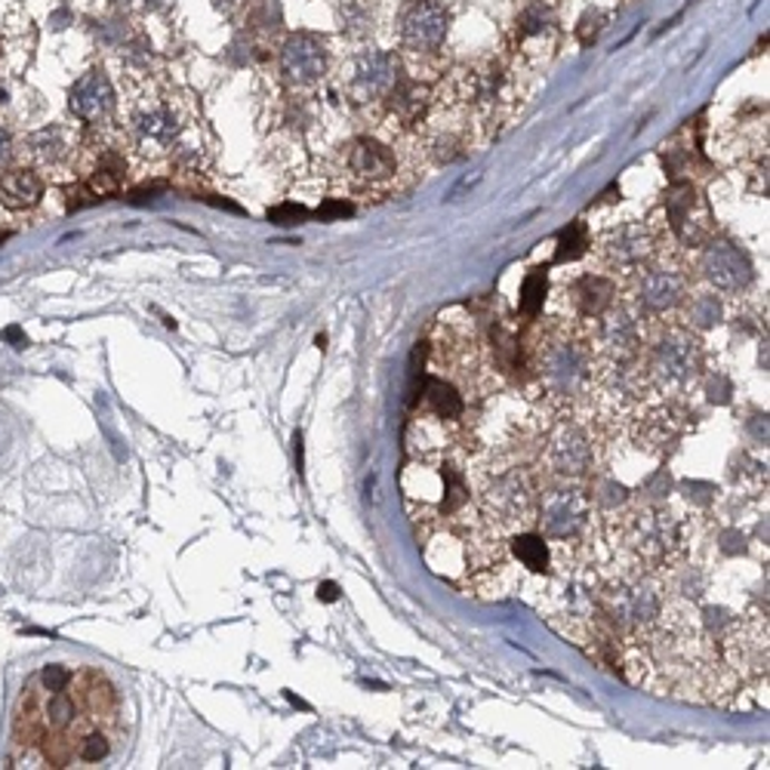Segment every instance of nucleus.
I'll use <instances>...</instances> for the list:
<instances>
[{
	"label": "nucleus",
	"instance_id": "nucleus-25",
	"mask_svg": "<svg viewBox=\"0 0 770 770\" xmlns=\"http://www.w3.org/2000/svg\"><path fill=\"white\" fill-rule=\"evenodd\" d=\"M681 321L688 326H712L721 321V302L715 293H691L681 302Z\"/></svg>",
	"mask_w": 770,
	"mask_h": 770
},
{
	"label": "nucleus",
	"instance_id": "nucleus-6",
	"mask_svg": "<svg viewBox=\"0 0 770 770\" xmlns=\"http://www.w3.org/2000/svg\"><path fill=\"white\" fill-rule=\"evenodd\" d=\"M130 130L143 155H170L173 148H179L185 136L183 108L170 96H148L133 108Z\"/></svg>",
	"mask_w": 770,
	"mask_h": 770
},
{
	"label": "nucleus",
	"instance_id": "nucleus-28",
	"mask_svg": "<svg viewBox=\"0 0 770 770\" xmlns=\"http://www.w3.org/2000/svg\"><path fill=\"white\" fill-rule=\"evenodd\" d=\"M71 679H75V672L66 666H47L38 675L43 691H66V688H71Z\"/></svg>",
	"mask_w": 770,
	"mask_h": 770
},
{
	"label": "nucleus",
	"instance_id": "nucleus-14",
	"mask_svg": "<svg viewBox=\"0 0 770 770\" xmlns=\"http://www.w3.org/2000/svg\"><path fill=\"white\" fill-rule=\"evenodd\" d=\"M398 87V59L392 52L367 50L354 59L349 96L354 103H377Z\"/></svg>",
	"mask_w": 770,
	"mask_h": 770
},
{
	"label": "nucleus",
	"instance_id": "nucleus-20",
	"mask_svg": "<svg viewBox=\"0 0 770 770\" xmlns=\"http://www.w3.org/2000/svg\"><path fill=\"white\" fill-rule=\"evenodd\" d=\"M43 197V179L35 167H13L0 173V204L7 209H31L38 207Z\"/></svg>",
	"mask_w": 770,
	"mask_h": 770
},
{
	"label": "nucleus",
	"instance_id": "nucleus-11",
	"mask_svg": "<svg viewBox=\"0 0 770 770\" xmlns=\"http://www.w3.org/2000/svg\"><path fill=\"white\" fill-rule=\"evenodd\" d=\"M728 666L749 684H768V620L752 616L728 632L724 639Z\"/></svg>",
	"mask_w": 770,
	"mask_h": 770
},
{
	"label": "nucleus",
	"instance_id": "nucleus-3",
	"mask_svg": "<svg viewBox=\"0 0 770 770\" xmlns=\"http://www.w3.org/2000/svg\"><path fill=\"white\" fill-rule=\"evenodd\" d=\"M639 373L644 392L660 401H681L705 377V352L696 330L684 321L644 324L639 349Z\"/></svg>",
	"mask_w": 770,
	"mask_h": 770
},
{
	"label": "nucleus",
	"instance_id": "nucleus-18",
	"mask_svg": "<svg viewBox=\"0 0 770 770\" xmlns=\"http://www.w3.org/2000/svg\"><path fill=\"white\" fill-rule=\"evenodd\" d=\"M571 302H574V321H595L616 302V281L607 274H583L571 287Z\"/></svg>",
	"mask_w": 770,
	"mask_h": 770
},
{
	"label": "nucleus",
	"instance_id": "nucleus-21",
	"mask_svg": "<svg viewBox=\"0 0 770 770\" xmlns=\"http://www.w3.org/2000/svg\"><path fill=\"white\" fill-rule=\"evenodd\" d=\"M509 555L522 564L527 574L552 576V567H555L552 546H548L546 536L539 534V530H534V527H527V530H518V534L509 536Z\"/></svg>",
	"mask_w": 770,
	"mask_h": 770
},
{
	"label": "nucleus",
	"instance_id": "nucleus-23",
	"mask_svg": "<svg viewBox=\"0 0 770 770\" xmlns=\"http://www.w3.org/2000/svg\"><path fill=\"white\" fill-rule=\"evenodd\" d=\"M127 179V160L118 148H103L96 160H92L90 173H87V195L90 197H111L118 195Z\"/></svg>",
	"mask_w": 770,
	"mask_h": 770
},
{
	"label": "nucleus",
	"instance_id": "nucleus-19",
	"mask_svg": "<svg viewBox=\"0 0 770 770\" xmlns=\"http://www.w3.org/2000/svg\"><path fill=\"white\" fill-rule=\"evenodd\" d=\"M422 417L438 419L459 431L466 419V394H459L450 379H429L426 394H422Z\"/></svg>",
	"mask_w": 770,
	"mask_h": 770
},
{
	"label": "nucleus",
	"instance_id": "nucleus-15",
	"mask_svg": "<svg viewBox=\"0 0 770 770\" xmlns=\"http://www.w3.org/2000/svg\"><path fill=\"white\" fill-rule=\"evenodd\" d=\"M281 75L290 87H312L326 75V43L314 35H293L281 50Z\"/></svg>",
	"mask_w": 770,
	"mask_h": 770
},
{
	"label": "nucleus",
	"instance_id": "nucleus-32",
	"mask_svg": "<svg viewBox=\"0 0 770 770\" xmlns=\"http://www.w3.org/2000/svg\"><path fill=\"white\" fill-rule=\"evenodd\" d=\"M345 213H352L349 204H330L326 209H318V216H321V220H326V216H345Z\"/></svg>",
	"mask_w": 770,
	"mask_h": 770
},
{
	"label": "nucleus",
	"instance_id": "nucleus-29",
	"mask_svg": "<svg viewBox=\"0 0 770 770\" xmlns=\"http://www.w3.org/2000/svg\"><path fill=\"white\" fill-rule=\"evenodd\" d=\"M269 216H272L277 225H293V223H300L302 216H305V209L296 207V204H284V207H274Z\"/></svg>",
	"mask_w": 770,
	"mask_h": 770
},
{
	"label": "nucleus",
	"instance_id": "nucleus-33",
	"mask_svg": "<svg viewBox=\"0 0 770 770\" xmlns=\"http://www.w3.org/2000/svg\"><path fill=\"white\" fill-rule=\"evenodd\" d=\"M3 237H7V232H0V241H3Z\"/></svg>",
	"mask_w": 770,
	"mask_h": 770
},
{
	"label": "nucleus",
	"instance_id": "nucleus-12",
	"mask_svg": "<svg viewBox=\"0 0 770 770\" xmlns=\"http://www.w3.org/2000/svg\"><path fill=\"white\" fill-rule=\"evenodd\" d=\"M601 256L604 262L614 269V272L632 274L635 269H641L644 262H651L653 256H660L663 247H660V235L653 232L651 225H620L614 232L601 237Z\"/></svg>",
	"mask_w": 770,
	"mask_h": 770
},
{
	"label": "nucleus",
	"instance_id": "nucleus-31",
	"mask_svg": "<svg viewBox=\"0 0 770 770\" xmlns=\"http://www.w3.org/2000/svg\"><path fill=\"white\" fill-rule=\"evenodd\" d=\"M318 598L321 601L340 598V588H337V583H321V586H318Z\"/></svg>",
	"mask_w": 770,
	"mask_h": 770
},
{
	"label": "nucleus",
	"instance_id": "nucleus-27",
	"mask_svg": "<svg viewBox=\"0 0 770 770\" xmlns=\"http://www.w3.org/2000/svg\"><path fill=\"white\" fill-rule=\"evenodd\" d=\"M592 247V241H588V228L583 220H576L567 232H562V237H558V253H555V260L558 262H571V260H579L586 250Z\"/></svg>",
	"mask_w": 770,
	"mask_h": 770
},
{
	"label": "nucleus",
	"instance_id": "nucleus-7",
	"mask_svg": "<svg viewBox=\"0 0 770 770\" xmlns=\"http://www.w3.org/2000/svg\"><path fill=\"white\" fill-rule=\"evenodd\" d=\"M628 422H632V435L641 450H647L656 459L672 457L691 431V417L681 407V401L641 405Z\"/></svg>",
	"mask_w": 770,
	"mask_h": 770
},
{
	"label": "nucleus",
	"instance_id": "nucleus-13",
	"mask_svg": "<svg viewBox=\"0 0 770 770\" xmlns=\"http://www.w3.org/2000/svg\"><path fill=\"white\" fill-rule=\"evenodd\" d=\"M115 105H118V99H115V87H111L108 75L99 71V68L80 75V78L75 80L71 92H68V108H71V115H75L80 124L99 127V130L111 124V118H115Z\"/></svg>",
	"mask_w": 770,
	"mask_h": 770
},
{
	"label": "nucleus",
	"instance_id": "nucleus-4",
	"mask_svg": "<svg viewBox=\"0 0 770 770\" xmlns=\"http://www.w3.org/2000/svg\"><path fill=\"white\" fill-rule=\"evenodd\" d=\"M475 509L503 536L534 527L536 503L543 494V471L506 457L499 466L484 462L469 471Z\"/></svg>",
	"mask_w": 770,
	"mask_h": 770
},
{
	"label": "nucleus",
	"instance_id": "nucleus-16",
	"mask_svg": "<svg viewBox=\"0 0 770 770\" xmlns=\"http://www.w3.org/2000/svg\"><path fill=\"white\" fill-rule=\"evenodd\" d=\"M703 274L705 281L719 293H743L752 281V265L740 250L724 241H709L703 250Z\"/></svg>",
	"mask_w": 770,
	"mask_h": 770
},
{
	"label": "nucleus",
	"instance_id": "nucleus-10",
	"mask_svg": "<svg viewBox=\"0 0 770 770\" xmlns=\"http://www.w3.org/2000/svg\"><path fill=\"white\" fill-rule=\"evenodd\" d=\"M342 170L352 188L377 195L394 183L398 164L392 152L377 139H352L342 148Z\"/></svg>",
	"mask_w": 770,
	"mask_h": 770
},
{
	"label": "nucleus",
	"instance_id": "nucleus-5",
	"mask_svg": "<svg viewBox=\"0 0 770 770\" xmlns=\"http://www.w3.org/2000/svg\"><path fill=\"white\" fill-rule=\"evenodd\" d=\"M611 422H604L595 413L567 410L539 435V466L543 478H564V481H583L598 469L601 457L607 450Z\"/></svg>",
	"mask_w": 770,
	"mask_h": 770
},
{
	"label": "nucleus",
	"instance_id": "nucleus-17",
	"mask_svg": "<svg viewBox=\"0 0 770 770\" xmlns=\"http://www.w3.org/2000/svg\"><path fill=\"white\" fill-rule=\"evenodd\" d=\"M447 10L438 0H417L405 13L401 38L413 52L438 50L447 38Z\"/></svg>",
	"mask_w": 770,
	"mask_h": 770
},
{
	"label": "nucleus",
	"instance_id": "nucleus-8",
	"mask_svg": "<svg viewBox=\"0 0 770 770\" xmlns=\"http://www.w3.org/2000/svg\"><path fill=\"white\" fill-rule=\"evenodd\" d=\"M632 296L639 312L663 314L681 309V302L691 296V281L681 265L675 262H660L653 256L641 269L632 272Z\"/></svg>",
	"mask_w": 770,
	"mask_h": 770
},
{
	"label": "nucleus",
	"instance_id": "nucleus-26",
	"mask_svg": "<svg viewBox=\"0 0 770 770\" xmlns=\"http://www.w3.org/2000/svg\"><path fill=\"white\" fill-rule=\"evenodd\" d=\"M546 293H548L546 272H543V269H536V272L527 274L522 284V314L534 318V314L543 312V305H546Z\"/></svg>",
	"mask_w": 770,
	"mask_h": 770
},
{
	"label": "nucleus",
	"instance_id": "nucleus-1",
	"mask_svg": "<svg viewBox=\"0 0 770 770\" xmlns=\"http://www.w3.org/2000/svg\"><path fill=\"white\" fill-rule=\"evenodd\" d=\"M611 543L626 567L663 576L688 558V522L666 503H632L611 518Z\"/></svg>",
	"mask_w": 770,
	"mask_h": 770
},
{
	"label": "nucleus",
	"instance_id": "nucleus-9",
	"mask_svg": "<svg viewBox=\"0 0 770 770\" xmlns=\"http://www.w3.org/2000/svg\"><path fill=\"white\" fill-rule=\"evenodd\" d=\"M666 223L684 247H705L712 237V213L693 183H672L666 192Z\"/></svg>",
	"mask_w": 770,
	"mask_h": 770
},
{
	"label": "nucleus",
	"instance_id": "nucleus-22",
	"mask_svg": "<svg viewBox=\"0 0 770 770\" xmlns=\"http://www.w3.org/2000/svg\"><path fill=\"white\" fill-rule=\"evenodd\" d=\"M71 152H75V143L59 127L31 133L26 143H22V155L28 157L31 167H59V164H66L68 157H71Z\"/></svg>",
	"mask_w": 770,
	"mask_h": 770
},
{
	"label": "nucleus",
	"instance_id": "nucleus-2",
	"mask_svg": "<svg viewBox=\"0 0 770 770\" xmlns=\"http://www.w3.org/2000/svg\"><path fill=\"white\" fill-rule=\"evenodd\" d=\"M595 342L592 330L583 321H567L546 330L530 354L534 377L543 389V398L558 410L586 407L595 382Z\"/></svg>",
	"mask_w": 770,
	"mask_h": 770
},
{
	"label": "nucleus",
	"instance_id": "nucleus-30",
	"mask_svg": "<svg viewBox=\"0 0 770 770\" xmlns=\"http://www.w3.org/2000/svg\"><path fill=\"white\" fill-rule=\"evenodd\" d=\"M16 148H13V139H10V133L0 127V173L10 167V160H13Z\"/></svg>",
	"mask_w": 770,
	"mask_h": 770
},
{
	"label": "nucleus",
	"instance_id": "nucleus-24",
	"mask_svg": "<svg viewBox=\"0 0 770 770\" xmlns=\"http://www.w3.org/2000/svg\"><path fill=\"white\" fill-rule=\"evenodd\" d=\"M115 728L108 724H87L84 731L78 733V743H75V761L80 764H99L105 758L111 756L115 749Z\"/></svg>",
	"mask_w": 770,
	"mask_h": 770
}]
</instances>
